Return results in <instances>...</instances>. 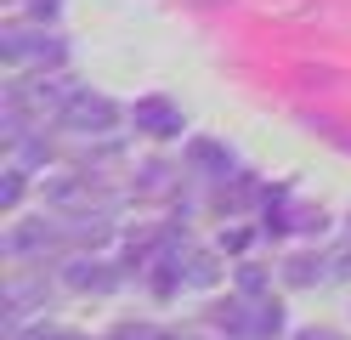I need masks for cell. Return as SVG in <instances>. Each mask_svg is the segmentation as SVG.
<instances>
[{
	"instance_id": "6da1fadb",
	"label": "cell",
	"mask_w": 351,
	"mask_h": 340,
	"mask_svg": "<svg viewBox=\"0 0 351 340\" xmlns=\"http://www.w3.org/2000/svg\"><path fill=\"white\" fill-rule=\"evenodd\" d=\"M69 120H74V131H108V120H114V108H108L102 97H80V102L69 108Z\"/></svg>"
}]
</instances>
